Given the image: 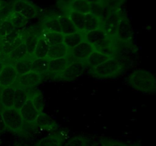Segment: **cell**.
Listing matches in <instances>:
<instances>
[{
    "label": "cell",
    "instance_id": "cell-1",
    "mask_svg": "<svg viewBox=\"0 0 156 146\" xmlns=\"http://www.w3.org/2000/svg\"><path fill=\"white\" fill-rule=\"evenodd\" d=\"M68 16L72 20L74 25L76 26L78 31L85 33V32L101 28V18L93 12L88 14H82L70 10Z\"/></svg>",
    "mask_w": 156,
    "mask_h": 146
},
{
    "label": "cell",
    "instance_id": "cell-2",
    "mask_svg": "<svg viewBox=\"0 0 156 146\" xmlns=\"http://www.w3.org/2000/svg\"><path fill=\"white\" fill-rule=\"evenodd\" d=\"M129 85L134 90L143 93L156 91V78L151 72L145 70H136L129 78Z\"/></svg>",
    "mask_w": 156,
    "mask_h": 146
},
{
    "label": "cell",
    "instance_id": "cell-3",
    "mask_svg": "<svg viewBox=\"0 0 156 146\" xmlns=\"http://www.w3.org/2000/svg\"><path fill=\"white\" fill-rule=\"evenodd\" d=\"M122 65L120 62L113 57L101 65L91 68V73L95 77L101 78H110L120 74Z\"/></svg>",
    "mask_w": 156,
    "mask_h": 146
},
{
    "label": "cell",
    "instance_id": "cell-4",
    "mask_svg": "<svg viewBox=\"0 0 156 146\" xmlns=\"http://www.w3.org/2000/svg\"><path fill=\"white\" fill-rule=\"evenodd\" d=\"M2 115L6 129L16 133L22 130L24 122L19 110L14 107L5 108L2 110Z\"/></svg>",
    "mask_w": 156,
    "mask_h": 146
},
{
    "label": "cell",
    "instance_id": "cell-5",
    "mask_svg": "<svg viewBox=\"0 0 156 146\" xmlns=\"http://www.w3.org/2000/svg\"><path fill=\"white\" fill-rule=\"evenodd\" d=\"M11 3L14 12L20 13L28 20L36 18L39 14V8L29 0H13Z\"/></svg>",
    "mask_w": 156,
    "mask_h": 146
},
{
    "label": "cell",
    "instance_id": "cell-6",
    "mask_svg": "<svg viewBox=\"0 0 156 146\" xmlns=\"http://www.w3.org/2000/svg\"><path fill=\"white\" fill-rule=\"evenodd\" d=\"M70 50H71L70 54L75 60L83 62L89 57L91 53L95 50V48L92 44L86 41H83Z\"/></svg>",
    "mask_w": 156,
    "mask_h": 146
},
{
    "label": "cell",
    "instance_id": "cell-7",
    "mask_svg": "<svg viewBox=\"0 0 156 146\" xmlns=\"http://www.w3.org/2000/svg\"><path fill=\"white\" fill-rule=\"evenodd\" d=\"M18 73L12 64L6 63L0 73V87L2 88L15 85Z\"/></svg>",
    "mask_w": 156,
    "mask_h": 146
},
{
    "label": "cell",
    "instance_id": "cell-8",
    "mask_svg": "<svg viewBox=\"0 0 156 146\" xmlns=\"http://www.w3.org/2000/svg\"><path fill=\"white\" fill-rule=\"evenodd\" d=\"M41 79H42V77L41 75L30 71L25 74L18 76V78L16 80V86L26 88V89L33 88L41 83Z\"/></svg>",
    "mask_w": 156,
    "mask_h": 146
},
{
    "label": "cell",
    "instance_id": "cell-9",
    "mask_svg": "<svg viewBox=\"0 0 156 146\" xmlns=\"http://www.w3.org/2000/svg\"><path fill=\"white\" fill-rule=\"evenodd\" d=\"M84 70L85 65L83 62L74 61L59 75V77L64 80H74L78 78L83 73Z\"/></svg>",
    "mask_w": 156,
    "mask_h": 146
},
{
    "label": "cell",
    "instance_id": "cell-10",
    "mask_svg": "<svg viewBox=\"0 0 156 146\" xmlns=\"http://www.w3.org/2000/svg\"><path fill=\"white\" fill-rule=\"evenodd\" d=\"M19 111L24 122L27 123H34L40 114L34 105L31 97H29Z\"/></svg>",
    "mask_w": 156,
    "mask_h": 146
},
{
    "label": "cell",
    "instance_id": "cell-11",
    "mask_svg": "<svg viewBox=\"0 0 156 146\" xmlns=\"http://www.w3.org/2000/svg\"><path fill=\"white\" fill-rule=\"evenodd\" d=\"M74 61H72L69 54L65 57L60 59H50L48 65V71L54 74L60 75L70 64Z\"/></svg>",
    "mask_w": 156,
    "mask_h": 146
},
{
    "label": "cell",
    "instance_id": "cell-12",
    "mask_svg": "<svg viewBox=\"0 0 156 146\" xmlns=\"http://www.w3.org/2000/svg\"><path fill=\"white\" fill-rule=\"evenodd\" d=\"M133 36V29L129 21L123 18L119 23L116 31L115 37L121 41H129Z\"/></svg>",
    "mask_w": 156,
    "mask_h": 146
},
{
    "label": "cell",
    "instance_id": "cell-13",
    "mask_svg": "<svg viewBox=\"0 0 156 146\" xmlns=\"http://www.w3.org/2000/svg\"><path fill=\"white\" fill-rule=\"evenodd\" d=\"M15 89H16L15 84L11 86L2 88L0 99H1V104L3 109L13 107Z\"/></svg>",
    "mask_w": 156,
    "mask_h": 146
},
{
    "label": "cell",
    "instance_id": "cell-14",
    "mask_svg": "<svg viewBox=\"0 0 156 146\" xmlns=\"http://www.w3.org/2000/svg\"><path fill=\"white\" fill-rule=\"evenodd\" d=\"M84 37H85V41L94 45L105 40L109 39L111 36H110L105 30L99 28L97 30H91V31L85 32L84 33Z\"/></svg>",
    "mask_w": 156,
    "mask_h": 146
},
{
    "label": "cell",
    "instance_id": "cell-15",
    "mask_svg": "<svg viewBox=\"0 0 156 146\" xmlns=\"http://www.w3.org/2000/svg\"><path fill=\"white\" fill-rule=\"evenodd\" d=\"M70 10L82 14L93 12V4L88 0H71L69 5Z\"/></svg>",
    "mask_w": 156,
    "mask_h": 146
},
{
    "label": "cell",
    "instance_id": "cell-16",
    "mask_svg": "<svg viewBox=\"0 0 156 146\" xmlns=\"http://www.w3.org/2000/svg\"><path fill=\"white\" fill-rule=\"evenodd\" d=\"M34 59L35 57L33 55H27L24 59H21L19 61H17V62H15L12 65L15 67L18 75H24L25 73L30 71L31 63Z\"/></svg>",
    "mask_w": 156,
    "mask_h": 146
},
{
    "label": "cell",
    "instance_id": "cell-17",
    "mask_svg": "<svg viewBox=\"0 0 156 146\" xmlns=\"http://www.w3.org/2000/svg\"><path fill=\"white\" fill-rule=\"evenodd\" d=\"M29 97H30V94H29V92L27 91V89L16 86L15 97H14L13 107L15 109H18V110H20L21 108L23 106V105L28 100Z\"/></svg>",
    "mask_w": 156,
    "mask_h": 146
},
{
    "label": "cell",
    "instance_id": "cell-18",
    "mask_svg": "<svg viewBox=\"0 0 156 146\" xmlns=\"http://www.w3.org/2000/svg\"><path fill=\"white\" fill-rule=\"evenodd\" d=\"M40 36L47 43L50 47L58 45L63 43L64 34L62 33H56V32H48L43 30L40 33Z\"/></svg>",
    "mask_w": 156,
    "mask_h": 146
},
{
    "label": "cell",
    "instance_id": "cell-19",
    "mask_svg": "<svg viewBox=\"0 0 156 146\" xmlns=\"http://www.w3.org/2000/svg\"><path fill=\"white\" fill-rule=\"evenodd\" d=\"M113 57H114V56H108V55L101 53V52L95 50L94 51H93L92 53H91V54L90 55L89 57L85 60V62H86L87 64L92 68L98 66V65H101V63L105 62V61L108 60V59H111V58Z\"/></svg>",
    "mask_w": 156,
    "mask_h": 146
},
{
    "label": "cell",
    "instance_id": "cell-20",
    "mask_svg": "<svg viewBox=\"0 0 156 146\" xmlns=\"http://www.w3.org/2000/svg\"><path fill=\"white\" fill-rule=\"evenodd\" d=\"M69 49L67 48L63 43L58 45L52 46L50 47L47 57L49 59H56L65 57L69 54Z\"/></svg>",
    "mask_w": 156,
    "mask_h": 146
},
{
    "label": "cell",
    "instance_id": "cell-21",
    "mask_svg": "<svg viewBox=\"0 0 156 146\" xmlns=\"http://www.w3.org/2000/svg\"><path fill=\"white\" fill-rule=\"evenodd\" d=\"M83 41H85L84 32L77 31L76 33L64 35L63 43L69 50L73 49V47H75Z\"/></svg>",
    "mask_w": 156,
    "mask_h": 146
},
{
    "label": "cell",
    "instance_id": "cell-22",
    "mask_svg": "<svg viewBox=\"0 0 156 146\" xmlns=\"http://www.w3.org/2000/svg\"><path fill=\"white\" fill-rule=\"evenodd\" d=\"M63 138L59 133H53L40 140L35 146H62Z\"/></svg>",
    "mask_w": 156,
    "mask_h": 146
},
{
    "label": "cell",
    "instance_id": "cell-23",
    "mask_svg": "<svg viewBox=\"0 0 156 146\" xmlns=\"http://www.w3.org/2000/svg\"><path fill=\"white\" fill-rule=\"evenodd\" d=\"M27 56V48H26L24 43H22L21 45H19L17 48H15L13 51H12L10 53H9V54L5 56V58L8 60L11 61L9 64H13L15 62H17V61H19L21 59H24Z\"/></svg>",
    "mask_w": 156,
    "mask_h": 146
},
{
    "label": "cell",
    "instance_id": "cell-24",
    "mask_svg": "<svg viewBox=\"0 0 156 146\" xmlns=\"http://www.w3.org/2000/svg\"><path fill=\"white\" fill-rule=\"evenodd\" d=\"M24 39H25V34H24V33H23L21 36H18V38L14 40L13 41L7 43H1V53L3 56L8 55L11 52L13 51L15 48H17L18 46L21 45L22 43H24Z\"/></svg>",
    "mask_w": 156,
    "mask_h": 146
},
{
    "label": "cell",
    "instance_id": "cell-25",
    "mask_svg": "<svg viewBox=\"0 0 156 146\" xmlns=\"http://www.w3.org/2000/svg\"><path fill=\"white\" fill-rule=\"evenodd\" d=\"M50 59L47 57L41 58V59H35L32 62L30 66V71H34L39 75L44 74L48 71V65Z\"/></svg>",
    "mask_w": 156,
    "mask_h": 146
},
{
    "label": "cell",
    "instance_id": "cell-26",
    "mask_svg": "<svg viewBox=\"0 0 156 146\" xmlns=\"http://www.w3.org/2000/svg\"><path fill=\"white\" fill-rule=\"evenodd\" d=\"M59 20L60 23L61 30L64 35L70 34L78 31L77 28L74 25L72 20L69 18L68 15H60L59 16Z\"/></svg>",
    "mask_w": 156,
    "mask_h": 146
},
{
    "label": "cell",
    "instance_id": "cell-27",
    "mask_svg": "<svg viewBox=\"0 0 156 146\" xmlns=\"http://www.w3.org/2000/svg\"><path fill=\"white\" fill-rule=\"evenodd\" d=\"M43 30L48 32L62 33L59 17L47 18L43 22Z\"/></svg>",
    "mask_w": 156,
    "mask_h": 146
},
{
    "label": "cell",
    "instance_id": "cell-28",
    "mask_svg": "<svg viewBox=\"0 0 156 146\" xmlns=\"http://www.w3.org/2000/svg\"><path fill=\"white\" fill-rule=\"evenodd\" d=\"M49 49H50V46L40 36L33 56H34L35 59H41V58L47 57Z\"/></svg>",
    "mask_w": 156,
    "mask_h": 146
},
{
    "label": "cell",
    "instance_id": "cell-29",
    "mask_svg": "<svg viewBox=\"0 0 156 146\" xmlns=\"http://www.w3.org/2000/svg\"><path fill=\"white\" fill-rule=\"evenodd\" d=\"M40 38V34H37L34 33H28L25 35L24 39V44L26 46L27 51V55H33L36 48L37 43Z\"/></svg>",
    "mask_w": 156,
    "mask_h": 146
},
{
    "label": "cell",
    "instance_id": "cell-30",
    "mask_svg": "<svg viewBox=\"0 0 156 146\" xmlns=\"http://www.w3.org/2000/svg\"><path fill=\"white\" fill-rule=\"evenodd\" d=\"M9 20L12 23V25L18 30H22L29 21V20L27 19L25 17L16 12H14L11 15V16L9 18Z\"/></svg>",
    "mask_w": 156,
    "mask_h": 146
},
{
    "label": "cell",
    "instance_id": "cell-31",
    "mask_svg": "<svg viewBox=\"0 0 156 146\" xmlns=\"http://www.w3.org/2000/svg\"><path fill=\"white\" fill-rule=\"evenodd\" d=\"M13 12L14 10L12 3L9 2L2 1L1 8H0V21L9 19Z\"/></svg>",
    "mask_w": 156,
    "mask_h": 146
},
{
    "label": "cell",
    "instance_id": "cell-32",
    "mask_svg": "<svg viewBox=\"0 0 156 146\" xmlns=\"http://www.w3.org/2000/svg\"><path fill=\"white\" fill-rule=\"evenodd\" d=\"M32 101H33L34 105L35 108L37 109L38 112L41 113L44 112V105H45V101H44V98L43 94L40 92L39 91H35L33 97H31Z\"/></svg>",
    "mask_w": 156,
    "mask_h": 146
},
{
    "label": "cell",
    "instance_id": "cell-33",
    "mask_svg": "<svg viewBox=\"0 0 156 146\" xmlns=\"http://www.w3.org/2000/svg\"><path fill=\"white\" fill-rule=\"evenodd\" d=\"M15 30H16V28L12 25L9 19L0 21V39L11 33Z\"/></svg>",
    "mask_w": 156,
    "mask_h": 146
},
{
    "label": "cell",
    "instance_id": "cell-34",
    "mask_svg": "<svg viewBox=\"0 0 156 146\" xmlns=\"http://www.w3.org/2000/svg\"><path fill=\"white\" fill-rule=\"evenodd\" d=\"M88 139L83 135L73 137L64 146H88Z\"/></svg>",
    "mask_w": 156,
    "mask_h": 146
},
{
    "label": "cell",
    "instance_id": "cell-35",
    "mask_svg": "<svg viewBox=\"0 0 156 146\" xmlns=\"http://www.w3.org/2000/svg\"><path fill=\"white\" fill-rule=\"evenodd\" d=\"M34 123L38 126H41V127H47V126H50L52 124V120H50V118L47 114L43 112L41 113L38 115L37 118L36 119Z\"/></svg>",
    "mask_w": 156,
    "mask_h": 146
},
{
    "label": "cell",
    "instance_id": "cell-36",
    "mask_svg": "<svg viewBox=\"0 0 156 146\" xmlns=\"http://www.w3.org/2000/svg\"><path fill=\"white\" fill-rule=\"evenodd\" d=\"M124 0H104L105 4L111 9H117Z\"/></svg>",
    "mask_w": 156,
    "mask_h": 146
},
{
    "label": "cell",
    "instance_id": "cell-37",
    "mask_svg": "<svg viewBox=\"0 0 156 146\" xmlns=\"http://www.w3.org/2000/svg\"><path fill=\"white\" fill-rule=\"evenodd\" d=\"M107 145L108 146H128L127 144H123V143L119 142V141H107Z\"/></svg>",
    "mask_w": 156,
    "mask_h": 146
},
{
    "label": "cell",
    "instance_id": "cell-38",
    "mask_svg": "<svg viewBox=\"0 0 156 146\" xmlns=\"http://www.w3.org/2000/svg\"><path fill=\"white\" fill-rule=\"evenodd\" d=\"M6 127L5 125L4 120H3L2 115V111H0V133L3 132L4 131H5Z\"/></svg>",
    "mask_w": 156,
    "mask_h": 146
},
{
    "label": "cell",
    "instance_id": "cell-39",
    "mask_svg": "<svg viewBox=\"0 0 156 146\" xmlns=\"http://www.w3.org/2000/svg\"><path fill=\"white\" fill-rule=\"evenodd\" d=\"M88 1L90 2L93 5H98L101 4V3H105L104 0H88Z\"/></svg>",
    "mask_w": 156,
    "mask_h": 146
},
{
    "label": "cell",
    "instance_id": "cell-40",
    "mask_svg": "<svg viewBox=\"0 0 156 146\" xmlns=\"http://www.w3.org/2000/svg\"><path fill=\"white\" fill-rule=\"evenodd\" d=\"M93 146H108V145H107L106 141H99V142L95 143L94 144H93Z\"/></svg>",
    "mask_w": 156,
    "mask_h": 146
},
{
    "label": "cell",
    "instance_id": "cell-41",
    "mask_svg": "<svg viewBox=\"0 0 156 146\" xmlns=\"http://www.w3.org/2000/svg\"><path fill=\"white\" fill-rule=\"evenodd\" d=\"M6 62H5V60H3V59H0V73H1L3 67H4V65H5Z\"/></svg>",
    "mask_w": 156,
    "mask_h": 146
},
{
    "label": "cell",
    "instance_id": "cell-42",
    "mask_svg": "<svg viewBox=\"0 0 156 146\" xmlns=\"http://www.w3.org/2000/svg\"><path fill=\"white\" fill-rule=\"evenodd\" d=\"M1 90H2V88L0 87V96H1ZM2 104H1V99H0V111L2 110Z\"/></svg>",
    "mask_w": 156,
    "mask_h": 146
},
{
    "label": "cell",
    "instance_id": "cell-43",
    "mask_svg": "<svg viewBox=\"0 0 156 146\" xmlns=\"http://www.w3.org/2000/svg\"><path fill=\"white\" fill-rule=\"evenodd\" d=\"M1 5H2V0H0V8H1Z\"/></svg>",
    "mask_w": 156,
    "mask_h": 146
}]
</instances>
